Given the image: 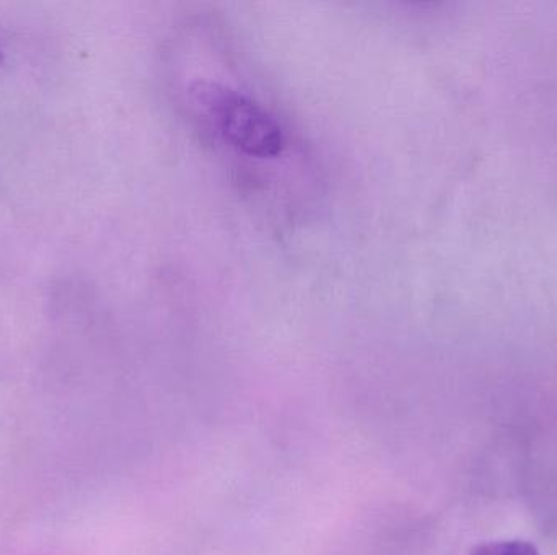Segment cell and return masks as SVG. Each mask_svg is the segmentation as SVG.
<instances>
[{
	"mask_svg": "<svg viewBox=\"0 0 557 555\" xmlns=\"http://www.w3.org/2000/svg\"><path fill=\"white\" fill-rule=\"evenodd\" d=\"M208 130L245 159L276 160L287 149V134L267 104L232 85L196 84L189 91Z\"/></svg>",
	"mask_w": 557,
	"mask_h": 555,
	"instance_id": "cell-1",
	"label": "cell"
},
{
	"mask_svg": "<svg viewBox=\"0 0 557 555\" xmlns=\"http://www.w3.org/2000/svg\"><path fill=\"white\" fill-rule=\"evenodd\" d=\"M473 555H540L532 544L523 541H500L480 547Z\"/></svg>",
	"mask_w": 557,
	"mask_h": 555,
	"instance_id": "cell-2",
	"label": "cell"
},
{
	"mask_svg": "<svg viewBox=\"0 0 557 555\" xmlns=\"http://www.w3.org/2000/svg\"><path fill=\"white\" fill-rule=\"evenodd\" d=\"M3 62V51L2 49H0V64H2Z\"/></svg>",
	"mask_w": 557,
	"mask_h": 555,
	"instance_id": "cell-3",
	"label": "cell"
}]
</instances>
